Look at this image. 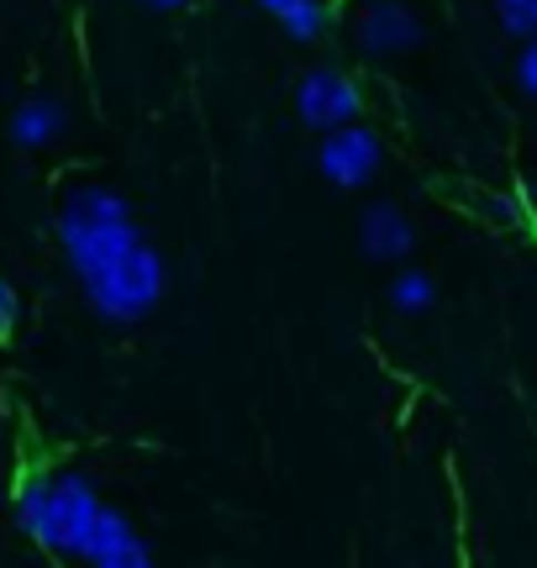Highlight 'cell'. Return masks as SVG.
<instances>
[{
  "instance_id": "1",
  "label": "cell",
  "mask_w": 537,
  "mask_h": 568,
  "mask_svg": "<svg viewBox=\"0 0 537 568\" xmlns=\"http://www.w3.org/2000/svg\"><path fill=\"white\" fill-rule=\"evenodd\" d=\"M59 247L90 311L111 326L148 322L169 290L159 247L132 222V205L111 184H74L59 201Z\"/></svg>"
},
{
  "instance_id": "2",
  "label": "cell",
  "mask_w": 537,
  "mask_h": 568,
  "mask_svg": "<svg viewBox=\"0 0 537 568\" xmlns=\"http://www.w3.org/2000/svg\"><path fill=\"white\" fill-rule=\"evenodd\" d=\"M101 510V495L90 485V474L80 468H27L11 500L17 527L53 558H74L84 542V531Z\"/></svg>"
},
{
  "instance_id": "3",
  "label": "cell",
  "mask_w": 537,
  "mask_h": 568,
  "mask_svg": "<svg viewBox=\"0 0 537 568\" xmlns=\"http://www.w3.org/2000/svg\"><path fill=\"white\" fill-rule=\"evenodd\" d=\"M295 116L316 132H332L343 122H364V90L343 69H306L295 80Z\"/></svg>"
},
{
  "instance_id": "4",
  "label": "cell",
  "mask_w": 537,
  "mask_h": 568,
  "mask_svg": "<svg viewBox=\"0 0 537 568\" xmlns=\"http://www.w3.org/2000/svg\"><path fill=\"white\" fill-rule=\"evenodd\" d=\"M379 163H385V142L374 138L364 122H343V126H332V132H322L316 169L337 190H364L379 174Z\"/></svg>"
},
{
  "instance_id": "5",
  "label": "cell",
  "mask_w": 537,
  "mask_h": 568,
  "mask_svg": "<svg viewBox=\"0 0 537 568\" xmlns=\"http://www.w3.org/2000/svg\"><path fill=\"white\" fill-rule=\"evenodd\" d=\"M353 38L369 59H395V53H412L422 42V17L406 0H364L358 17H353Z\"/></svg>"
},
{
  "instance_id": "6",
  "label": "cell",
  "mask_w": 537,
  "mask_h": 568,
  "mask_svg": "<svg viewBox=\"0 0 537 568\" xmlns=\"http://www.w3.org/2000/svg\"><path fill=\"white\" fill-rule=\"evenodd\" d=\"M74 558H80V564H95V568H148L153 564V548H148L143 531L132 527L122 510L101 506Z\"/></svg>"
},
{
  "instance_id": "7",
  "label": "cell",
  "mask_w": 537,
  "mask_h": 568,
  "mask_svg": "<svg viewBox=\"0 0 537 568\" xmlns=\"http://www.w3.org/2000/svg\"><path fill=\"white\" fill-rule=\"evenodd\" d=\"M358 247L369 253L374 264H395V258H406L416 247V226L406 211H395L391 201H379L364 211V222H358Z\"/></svg>"
},
{
  "instance_id": "8",
  "label": "cell",
  "mask_w": 537,
  "mask_h": 568,
  "mask_svg": "<svg viewBox=\"0 0 537 568\" xmlns=\"http://www.w3.org/2000/svg\"><path fill=\"white\" fill-rule=\"evenodd\" d=\"M69 132V111H63L53 95H27V101L11 111V142L27 148V153H38L48 142H59Z\"/></svg>"
},
{
  "instance_id": "9",
  "label": "cell",
  "mask_w": 537,
  "mask_h": 568,
  "mask_svg": "<svg viewBox=\"0 0 537 568\" xmlns=\"http://www.w3.org/2000/svg\"><path fill=\"white\" fill-rule=\"evenodd\" d=\"M274 21H280V32L290 42H322L332 27V11H327V0H285L274 11Z\"/></svg>"
},
{
  "instance_id": "10",
  "label": "cell",
  "mask_w": 537,
  "mask_h": 568,
  "mask_svg": "<svg viewBox=\"0 0 537 568\" xmlns=\"http://www.w3.org/2000/svg\"><path fill=\"white\" fill-rule=\"evenodd\" d=\"M437 301V284L433 274H422V268H401L391 280V305L401 316H422V311H433Z\"/></svg>"
},
{
  "instance_id": "11",
  "label": "cell",
  "mask_w": 537,
  "mask_h": 568,
  "mask_svg": "<svg viewBox=\"0 0 537 568\" xmlns=\"http://www.w3.org/2000/svg\"><path fill=\"white\" fill-rule=\"evenodd\" d=\"M496 17L511 38H537V0H496Z\"/></svg>"
},
{
  "instance_id": "12",
  "label": "cell",
  "mask_w": 537,
  "mask_h": 568,
  "mask_svg": "<svg viewBox=\"0 0 537 568\" xmlns=\"http://www.w3.org/2000/svg\"><path fill=\"white\" fill-rule=\"evenodd\" d=\"M17 322H21V295L11 280H0V343H11Z\"/></svg>"
},
{
  "instance_id": "13",
  "label": "cell",
  "mask_w": 537,
  "mask_h": 568,
  "mask_svg": "<svg viewBox=\"0 0 537 568\" xmlns=\"http://www.w3.org/2000/svg\"><path fill=\"white\" fill-rule=\"evenodd\" d=\"M517 84L527 90V95H537V38H527V48H521V59H517Z\"/></svg>"
},
{
  "instance_id": "14",
  "label": "cell",
  "mask_w": 537,
  "mask_h": 568,
  "mask_svg": "<svg viewBox=\"0 0 537 568\" xmlns=\"http://www.w3.org/2000/svg\"><path fill=\"white\" fill-rule=\"evenodd\" d=\"M148 11H159V17H174V11H190V0H143Z\"/></svg>"
},
{
  "instance_id": "15",
  "label": "cell",
  "mask_w": 537,
  "mask_h": 568,
  "mask_svg": "<svg viewBox=\"0 0 537 568\" xmlns=\"http://www.w3.org/2000/svg\"><path fill=\"white\" fill-rule=\"evenodd\" d=\"M259 6H264L268 17H274V11H280V6H285V0H259Z\"/></svg>"
}]
</instances>
